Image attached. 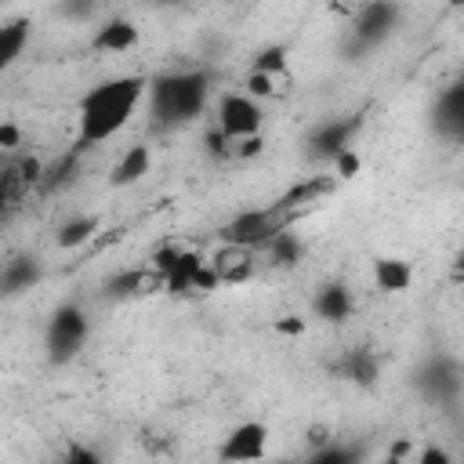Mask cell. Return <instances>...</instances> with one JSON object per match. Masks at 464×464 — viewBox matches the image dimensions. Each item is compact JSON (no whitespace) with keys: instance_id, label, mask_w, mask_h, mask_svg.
I'll return each instance as SVG.
<instances>
[{"instance_id":"6da1fadb","label":"cell","mask_w":464,"mask_h":464,"mask_svg":"<svg viewBox=\"0 0 464 464\" xmlns=\"http://www.w3.org/2000/svg\"><path fill=\"white\" fill-rule=\"evenodd\" d=\"M145 76H112L91 87L80 102V145H102L127 127L145 98Z\"/></svg>"},{"instance_id":"7a4b0ae2","label":"cell","mask_w":464,"mask_h":464,"mask_svg":"<svg viewBox=\"0 0 464 464\" xmlns=\"http://www.w3.org/2000/svg\"><path fill=\"white\" fill-rule=\"evenodd\" d=\"M149 94V116L156 127H178L196 120L207 109L210 98V72L203 69H181V72H160L145 83Z\"/></svg>"},{"instance_id":"3957f363","label":"cell","mask_w":464,"mask_h":464,"mask_svg":"<svg viewBox=\"0 0 464 464\" xmlns=\"http://www.w3.org/2000/svg\"><path fill=\"white\" fill-rule=\"evenodd\" d=\"M152 268L163 276V290H170V294H210L221 286L210 261H203L199 254L181 250L174 243L160 246L152 254Z\"/></svg>"},{"instance_id":"277c9868","label":"cell","mask_w":464,"mask_h":464,"mask_svg":"<svg viewBox=\"0 0 464 464\" xmlns=\"http://www.w3.org/2000/svg\"><path fill=\"white\" fill-rule=\"evenodd\" d=\"M87 334H91V323H87V312L80 304H58L47 319V334H44V344H47V359L54 366L69 362L80 355V348L87 344Z\"/></svg>"},{"instance_id":"5b68a950","label":"cell","mask_w":464,"mask_h":464,"mask_svg":"<svg viewBox=\"0 0 464 464\" xmlns=\"http://www.w3.org/2000/svg\"><path fill=\"white\" fill-rule=\"evenodd\" d=\"M413 388L435 406H457L460 402V388H464V370H460V362L453 355L435 352L413 370Z\"/></svg>"},{"instance_id":"8992f818","label":"cell","mask_w":464,"mask_h":464,"mask_svg":"<svg viewBox=\"0 0 464 464\" xmlns=\"http://www.w3.org/2000/svg\"><path fill=\"white\" fill-rule=\"evenodd\" d=\"M290 221L276 210V207H250V210H239L232 221L221 225V243H239V246H250V250H261L279 228H286Z\"/></svg>"},{"instance_id":"52a82bcc","label":"cell","mask_w":464,"mask_h":464,"mask_svg":"<svg viewBox=\"0 0 464 464\" xmlns=\"http://www.w3.org/2000/svg\"><path fill=\"white\" fill-rule=\"evenodd\" d=\"M261 123H265V112H261L257 98H250L246 91L225 94V98L218 102V123H214V130H218L221 138L261 134Z\"/></svg>"},{"instance_id":"ba28073f","label":"cell","mask_w":464,"mask_h":464,"mask_svg":"<svg viewBox=\"0 0 464 464\" xmlns=\"http://www.w3.org/2000/svg\"><path fill=\"white\" fill-rule=\"evenodd\" d=\"M399 22V7L392 0H366L355 7V18H352V40L355 47H377L392 36Z\"/></svg>"},{"instance_id":"9c48e42d","label":"cell","mask_w":464,"mask_h":464,"mask_svg":"<svg viewBox=\"0 0 464 464\" xmlns=\"http://www.w3.org/2000/svg\"><path fill=\"white\" fill-rule=\"evenodd\" d=\"M334 188H337V178H334V174H312V178H304V181L290 185V188H286L272 207H276V210L294 225L301 214H308L312 207H319Z\"/></svg>"},{"instance_id":"30bf717a","label":"cell","mask_w":464,"mask_h":464,"mask_svg":"<svg viewBox=\"0 0 464 464\" xmlns=\"http://www.w3.org/2000/svg\"><path fill=\"white\" fill-rule=\"evenodd\" d=\"M359 116H352V120H326V123H319L308 138H304V156L312 160V163H330L341 149H348L352 145V138H355V130H359Z\"/></svg>"},{"instance_id":"8fae6325","label":"cell","mask_w":464,"mask_h":464,"mask_svg":"<svg viewBox=\"0 0 464 464\" xmlns=\"http://www.w3.org/2000/svg\"><path fill=\"white\" fill-rule=\"evenodd\" d=\"M265 446H268V428L261 420H243L225 435V442L218 446V457L221 460H257L265 453Z\"/></svg>"},{"instance_id":"7c38bea8","label":"cell","mask_w":464,"mask_h":464,"mask_svg":"<svg viewBox=\"0 0 464 464\" xmlns=\"http://www.w3.org/2000/svg\"><path fill=\"white\" fill-rule=\"evenodd\" d=\"M210 268H214L218 283H246L257 272V250L239 246V243H225L210 257Z\"/></svg>"},{"instance_id":"4fadbf2b","label":"cell","mask_w":464,"mask_h":464,"mask_svg":"<svg viewBox=\"0 0 464 464\" xmlns=\"http://www.w3.org/2000/svg\"><path fill=\"white\" fill-rule=\"evenodd\" d=\"M44 279V268H40V257L33 254H14L0 265V297H18L25 290H33L36 283Z\"/></svg>"},{"instance_id":"5bb4252c","label":"cell","mask_w":464,"mask_h":464,"mask_svg":"<svg viewBox=\"0 0 464 464\" xmlns=\"http://www.w3.org/2000/svg\"><path fill=\"white\" fill-rule=\"evenodd\" d=\"M431 127H435L442 138H450V141H457V138L464 134V87H460V83L446 87V91L435 98Z\"/></svg>"},{"instance_id":"9a60e30c","label":"cell","mask_w":464,"mask_h":464,"mask_svg":"<svg viewBox=\"0 0 464 464\" xmlns=\"http://www.w3.org/2000/svg\"><path fill=\"white\" fill-rule=\"evenodd\" d=\"M163 290V276L149 265V268H127V272H116L109 283H105V294L109 297H145V294H156Z\"/></svg>"},{"instance_id":"2e32d148","label":"cell","mask_w":464,"mask_h":464,"mask_svg":"<svg viewBox=\"0 0 464 464\" xmlns=\"http://www.w3.org/2000/svg\"><path fill=\"white\" fill-rule=\"evenodd\" d=\"M138 44V25L130 18H109L94 36H91V51L102 54H123Z\"/></svg>"},{"instance_id":"e0dca14e","label":"cell","mask_w":464,"mask_h":464,"mask_svg":"<svg viewBox=\"0 0 464 464\" xmlns=\"http://www.w3.org/2000/svg\"><path fill=\"white\" fill-rule=\"evenodd\" d=\"M337 373H341L344 381H352V384L370 388V384L377 381V373H381V362H377V355H373L370 348H348V352L341 355V362H337Z\"/></svg>"},{"instance_id":"ac0fdd59","label":"cell","mask_w":464,"mask_h":464,"mask_svg":"<svg viewBox=\"0 0 464 464\" xmlns=\"http://www.w3.org/2000/svg\"><path fill=\"white\" fill-rule=\"evenodd\" d=\"M352 308H355V301H352V290L344 283H326L315 294V315L326 323H344L352 315Z\"/></svg>"},{"instance_id":"d6986e66","label":"cell","mask_w":464,"mask_h":464,"mask_svg":"<svg viewBox=\"0 0 464 464\" xmlns=\"http://www.w3.org/2000/svg\"><path fill=\"white\" fill-rule=\"evenodd\" d=\"M29 33H33V22L29 18H11V22L0 25V72L11 69L22 58V51L29 44Z\"/></svg>"},{"instance_id":"ffe728a7","label":"cell","mask_w":464,"mask_h":464,"mask_svg":"<svg viewBox=\"0 0 464 464\" xmlns=\"http://www.w3.org/2000/svg\"><path fill=\"white\" fill-rule=\"evenodd\" d=\"M261 250H265V257H268L276 268H294V265L304 257V243L297 239V232H294L290 225H286V228H279V232H276Z\"/></svg>"},{"instance_id":"44dd1931","label":"cell","mask_w":464,"mask_h":464,"mask_svg":"<svg viewBox=\"0 0 464 464\" xmlns=\"http://www.w3.org/2000/svg\"><path fill=\"white\" fill-rule=\"evenodd\" d=\"M149 167H152V152H149V145H130L120 160H116V167H112V185H134V181H141L145 174H149Z\"/></svg>"},{"instance_id":"7402d4cb","label":"cell","mask_w":464,"mask_h":464,"mask_svg":"<svg viewBox=\"0 0 464 464\" xmlns=\"http://www.w3.org/2000/svg\"><path fill=\"white\" fill-rule=\"evenodd\" d=\"M373 279H377V286L384 294H399V290H406L413 283V268L406 261H399V257H381L373 265Z\"/></svg>"},{"instance_id":"603a6c76","label":"cell","mask_w":464,"mask_h":464,"mask_svg":"<svg viewBox=\"0 0 464 464\" xmlns=\"http://www.w3.org/2000/svg\"><path fill=\"white\" fill-rule=\"evenodd\" d=\"M98 225H102V221H98V214H80V218H69V221L58 228V236H54V239H58V246H62V250H76V246H83V243L98 232Z\"/></svg>"},{"instance_id":"cb8c5ba5","label":"cell","mask_w":464,"mask_h":464,"mask_svg":"<svg viewBox=\"0 0 464 464\" xmlns=\"http://www.w3.org/2000/svg\"><path fill=\"white\" fill-rule=\"evenodd\" d=\"M286 87H290V72H254V69L243 83L250 98H283Z\"/></svg>"},{"instance_id":"d4e9b609","label":"cell","mask_w":464,"mask_h":464,"mask_svg":"<svg viewBox=\"0 0 464 464\" xmlns=\"http://www.w3.org/2000/svg\"><path fill=\"white\" fill-rule=\"evenodd\" d=\"M286 47L283 44H272V47H261L257 58H254V72H286Z\"/></svg>"},{"instance_id":"484cf974","label":"cell","mask_w":464,"mask_h":464,"mask_svg":"<svg viewBox=\"0 0 464 464\" xmlns=\"http://www.w3.org/2000/svg\"><path fill=\"white\" fill-rule=\"evenodd\" d=\"M330 163H334V178H337V181L355 178V174H359V167H362V160H359V152H355L352 145H348V149H341V152H337Z\"/></svg>"},{"instance_id":"4316f807","label":"cell","mask_w":464,"mask_h":464,"mask_svg":"<svg viewBox=\"0 0 464 464\" xmlns=\"http://www.w3.org/2000/svg\"><path fill=\"white\" fill-rule=\"evenodd\" d=\"M355 457H359L355 450L334 446V442H323V446L312 450V460H315V464H348V460H355Z\"/></svg>"},{"instance_id":"83f0119b","label":"cell","mask_w":464,"mask_h":464,"mask_svg":"<svg viewBox=\"0 0 464 464\" xmlns=\"http://www.w3.org/2000/svg\"><path fill=\"white\" fill-rule=\"evenodd\" d=\"M65 460H72V464H98V460H102V453H98V450H91V446L72 442V446L65 450Z\"/></svg>"},{"instance_id":"f1b7e54d","label":"cell","mask_w":464,"mask_h":464,"mask_svg":"<svg viewBox=\"0 0 464 464\" xmlns=\"http://www.w3.org/2000/svg\"><path fill=\"white\" fill-rule=\"evenodd\" d=\"M94 11V0H62V14H72V18H87Z\"/></svg>"},{"instance_id":"f546056e","label":"cell","mask_w":464,"mask_h":464,"mask_svg":"<svg viewBox=\"0 0 464 464\" xmlns=\"http://www.w3.org/2000/svg\"><path fill=\"white\" fill-rule=\"evenodd\" d=\"M22 141V127L18 123H0V149H14Z\"/></svg>"},{"instance_id":"4dcf8cb0","label":"cell","mask_w":464,"mask_h":464,"mask_svg":"<svg viewBox=\"0 0 464 464\" xmlns=\"http://www.w3.org/2000/svg\"><path fill=\"white\" fill-rule=\"evenodd\" d=\"M323 442H330V428H326V424H312V428H308V446L315 450V446H323Z\"/></svg>"},{"instance_id":"1f68e13d","label":"cell","mask_w":464,"mask_h":464,"mask_svg":"<svg viewBox=\"0 0 464 464\" xmlns=\"http://www.w3.org/2000/svg\"><path fill=\"white\" fill-rule=\"evenodd\" d=\"M417 460H420V464H450V453H442V450L431 446V450H424Z\"/></svg>"},{"instance_id":"d6a6232c","label":"cell","mask_w":464,"mask_h":464,"mask_svg":"<svg viewBox=\"0 0 464 464\" xmlns=\"http://www.w3.org/2000/svg\"><path fill=\"white\" fill-rule=\"evenodd\" d=\"M276 326H279L283 334H301V330H304V323H301L297 315H290V319H283V323H276Z\"/></svg>"},{"instance_id":"836d02e7","label":"cell","mask_w":464,"mask_h":464,"mask_svg":"<svg viewBox=\"0 0 464 464\" xmlns=\"http://www.w3.org/2000/svg\"><path fill=\"white\" fill-rule=\"evenodd\" d=\"M413 450H410V442L406 439H399L395 446H392V453H388V460H402V457H410Z\"/></svg>"},{"instance_id":"e575fe53","label":"cell","mask_w":464,"mask_h":464,"mask_svg":"<svg viewBox=\"0 0 464 464\" xmlns=\"http://www.w3.org/2000/svg\"><path fill=\"white\" fill-rule=\"evenodd\" d=\"M7 199H11V192L0 185V218H4V210H7Z\"/></svg>"},{"instance_id":"d590c367","label":"cell","mask_w":464,"mask_h":464,"mask_svg":"<svg viewBox=\"0 0 464 464\" xmlns=\"http://www.w3.org/2000/svg\"><path fill=\"white\" fill-rule=\"evenodd\" d=\"M152 4H160V7H163V4H181V0H152Z\"/></svg>"},{"instance_id":"8d00e7d4","label":"cell","mask_w":464,"mask_h":464,"mask_svg":"<svg viewBox=\"0 0 464 464\" xmlns=\"http://www.w3.org/2000/svg\"><path fill=\"white\" fill-rule=\"evenodd\" d=\"M450 4H460V0H450Z\"/></svg>"}]
</instances>
